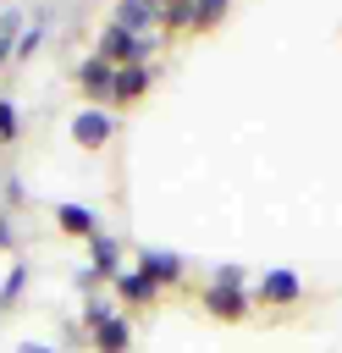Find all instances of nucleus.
<instances>
[{"label":"nucleus","instance_id":"f03ea898","mask_svg":"<svg viewBox=\"0 0 342 353\" xmlns=\"http://www.w3.org/2000/svg\"><path fill=\"white\" fill-rule=\"evenodd\" d=\"M298 298H303V276H298L292 265L259 270V281H254V303H259V309H292Z\"/></svg>","mask_w":342,"mask_h":353},{"label":"nucleus","instance_id":"423d86ee","mask_svg":"<svg viewBox=\"0 0 342 353\" xmlns=\"http://www.w3.org/2000/svg\"><path fill=\"white\" fill-rule=\"evenodd\" d=\"M110 83H116V66L99 61V55H83L77 61V88L88 94V105H110Z\"/></svg>","mask_w":342,"mask_h":353},{"label":"nucleus","instance_id":"2eb2a0df","mask_svg":"<svg viewBox=\"0 0 342 353\" xmlns=\"http://www.w3.org/2000/svg\"><path fill=\"white\" fill-rule=\"evenodd\" d=\"M226 22V6L221 0H193V28L204 33V28H221Z\"/></svg>","mask_w":342,"mask_h":353},{"label":"nucleus","instance_id":"dca6fc26","mask_svg":"<svg viewBox=\"0 0 342 353\" xmlns=\"http://www.w3.org/2000/svg\"><path fill=\"white\" fill-rule=\"evenodd\" d=\"M22 287H28V265H11L6 281H0V309H11V303L22 298Z\"/></svg>","mask_w":342,"mask_h":353},{"label":"nucleus","instance_id":"6ab92c4d","mask_svg":"<svg viewBox=\"0 0 342 353\" xmlns=\"http://www.w3.org/2000/svg\"><path fill=\"white\" fill-rule=\"evenodd\" d=\"M110 314H116V303H110V298H88V303H83V331H94V325H105Z\"/></svg>","mask_w":342,"mask_h":353},{"label":"nucleus","instance_id":"9b49d317","mask_svg":"<svg viewBox=\"0 0 342 353\" xmlns=\"http://www.w3.org/2000/svg\"><path fill=\"white\" fill-rule=\"evenodd\" d=\"M88 342H94V353H127V347H132V320L116 309L105 325H94V331H88Z\"/></svg>","mask_w":342,"mask_h":353},{"label":"nucleus","instance_id":"f8f14e48","mask_svg":"<svg viewBox=\"0 0 342 353\" xmlns=\"http://www.w3.org/2000/svg\"><path fill=\"white\" fill-rule=\"evenodd\" d=\"M154 298H160V287H154L143 270H132V265H127V270L116 276V303H127V309H143V303H154Z\"/></svg>","mask_w":342,"mask_h":353},{"label":"nucleus","instance_id":"0eeeda50","mask_svg":"<svg viewBox=\"0 0 342 353\" xmlns=\"http://www.w3.org/2000/svg\"><path fill=\"white\" fill-rule=\"evenodd\" d=\"M127 265H121V237H110V232H99L94 243H88V276L94 281H110L116 287V276H121Z\"/></svg>","mask_w":342,"mask_h":353},{"label":"nucleus","instance_id":"20e7f679","mask_svg":"<svg viewBox=\"0 0 342 353\" xmlns=\"http://www.w3.org/2000/svg\"><path fill=\"white\" fill-rule=\"evenodd\" d=\"M110 132H116V116H110L105 105H83V110H72V143H77V149H105Z\"/></svg>","mask_w":342,"mask_h":353},{"label":"nucleus","instance_id":"f257e3e1","mask_svg":"<svg viewBox=\"0 0 342 353\" xmlns=\"http://www.w3.org/2000/svg\"><path fill=\"white\" fill-rule=\"evenodd\" d=\"M154 50H160V33H127L116 22H105L94 39V55L110 66H154Z\"/></svg>","mask_w":342,"mask_h":353},{"label":"nucleus","instance_id":"ddd939ff","mask_svg":"<svg viewBox=\"0 0 342 353\" xmlns=\"http://www.w3.org/2000/svg\"><path fill=\"white\" fill-rule=\"evenodd\" d=\"M22 28H28L22 11H0V66L17 61V39H22Z\"/></svg>","mask_w":342,"mask_h":353},{"label":"nucleus","instance_id":"412c9836","mask_svg":"<svg viewBox=\"0 0 342 353\" xmlns=\"http://www.w3.org/2000/svg\"><path fill=\"white\" fill-rule=\"evenodd\" d=\"M17 353H61V347H55V342H33V336H22Z\"/></svg>","mask_w":342,"mask_h":353},{"label":"nucleus","instance_id":"f3484780","mask_svg":"<svg viewBox=\"0 0 342 353\" xmlns=\"http://www.w3.org/2000/svg\"><path fill=\"white\" fill-rule=\"evenodd\" d=\"M17 132H22V110H17V99H0V149L17 143Z\"/></svg>","mask_w":342,"mask_h":353},{"label":"nucleus","instance_id":"9d476101","mask_svg":"<svg viewBox=\"0 0 342 353\" xmlns=\"http://www.w3.org/2000/svg\"><path fill=\"white\" fill-rule=\"evenodd\" d=\"M50 215H55V226H61L66 237H88V243L99 237V215H94L88 204H72V199H61Z\"/></svg>","mask_w":342,"mask_h":353},{"label":"nucleus","instance_id":"4468645a","mask_svg":"<svg viewBox=\"0 0 342 353\" xmlns=\"http://www.w3.org/2000/svg\"><path fill=\"white\" fill-rule=\"evenodd\" d=\"M177 28H193V0H171V6H160V33H177Z\"/></svg>","mask_w":342,"mask_h":353},{"label":"nucleus","instance_id":"39448f33","mask_svg":"<svg viewBox=\"0 0 342 353\" xmlns=\"http://www.w3.org/2000/svg\"><path fill=\"white\" fill-rule=\"evenodd\" d=\"M132 270H143V276H149L154 287H177V281L188 276V259H182L177 248H143Z\"/></svg>","mask_w":342,"mask_h":353},{"label":"nucleus","instance_id":"7ed1b4c3","mask_svg":"<svg viewBox=\"0 0 342 353\" xmlns=\"http://www.w3.org/2000/svg\"><path fill=\"white\" fill-rule=\"evenodd\" d=\"M248 303H254L248 287H215V281H204V292H199V309H204L210 320H226V325L248 320Z\"/></svg>","mask_w":342,"mask_h":353},{"label":"nucleus","instance_id":"1a4fd4ad","mask_svg":"<svg viewBox=\"0 0 342 353\" xmlns=\"http://www.w3.org/2000/svg\"><path fill=\"white\" fill-rule=\"evenodd\" d=\"M154 83V66H116V83H110V105H138Z\"/></svg>","mask_w":342,"mask_h":353},{"label":"nucleus","instance_id":"aec40b11","mask_svg":"<svg viewBox=\"0 0 342 353\" xmlns=\"http://www.w3.org/2000/svg\"><path fill=\"white\" fill-rule=\"evenodd\" d=\"M6 248H17V226H11V215H0V254Z\"/></svg>","mask_w":342,"mask_h":353},{"label":"nucleus","instance_id":"6e6552de","mask_svg":"<svg viewBox=\"0 0 342 353\" xmlns=\"http://www.w3.org/2000/svg\"><path fill=\"white\" fill-rule=\"evenodd\" d=\"M110 22L127 28V33H154L160 28V0H121L110 11Z\"/></svg>","mask_w":342,"mask_h":353},{"label":"nucleus","instance_id":"a211bd4d","mask_svg":"<svg viewBox=\"0 0 342 353\" xmlns=\"http://www.w3.org/2000/svg\"><path fill=\"white\" fill-rule=\"evenodd\" d=\"M210 281H215V287H248V265H232V259H226V265L210 270Z\"/></svg>","mask_w":342,"mask_h":353}]
</instances>
